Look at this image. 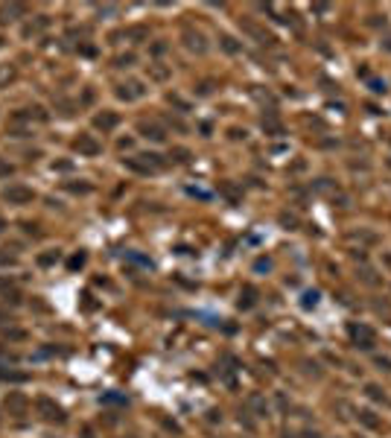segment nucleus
Segmentation results:
<instances>
[{"label": "nucleus", "mask_w": 391, "mask_h": 438, "mask_svg": "<svg viewBox=\"0 0 391 438\" xmlns=\"http://www.w3.org/2000/svg\"><path fill=\"white\" fill-rule=\"evenodd\" d=\"M0 175H12V164H6V161H0Z\"/></svg>", "instance_id": "nucleus-6"}, {"label": "nucleus", "mask_w": 391, "mask_h": 438, "mask_svg": "<svg viewBox=\"0 0 391 438\" xmlns=\"http://www.w3.org/2000/svg\"><path fill=\"white\" fill-rule=\"evenodd\" d=\"M6 199L12 204H27V202H33V190L30 187H21V184H12V187H6V193H3Z\"/></svg>", "instance_id": "nucleus-1"}, {"label": "nucleus", "mask_w": 391, "mask_h": 438, "mask_svg": "<svg viewBox=\"0 0 391 438\" xmlns=\"http://www.w3.org/2000/svg\"><path fill=\"white\" fill-rule=\"evenodd\" d=\"M76 149H82V152H97V143H94L91 137H82V140H76Z\"/></svg>", "instance_id": "nucleus-3"}, {"label": "nucleus", "mask_w": 391, "mask_h": 438, "mask_svg": "<svg viewBox=\"0 0 391 438\" xmlns=\"http://www.w3.org/2000/svg\"><path fill=\"white\" fill-rule=\"evenodd\" d=\"M9 263H15V257L6 252H0V266H9Z\"/></svg>", "instance_id": "nucleus-4"}, {"label": "nucleus", "mask_w": 391, "mask_h": 438, "mask_svg": "<svg viewBox=\"0 0 391 438\" xmlns=\"http://www.w3.org/2000/svg\"><path fill=\"white\" fill-rule=\"evenodd\" d=\"M38 409L44 412L47 421H62V418H65V415H62V406H56L50 397H38Z\"/></svg>", "instance_id": "nucleus-2"}, {"label": "nucleus", "mask_w": 391, "mask_h": 438, "mask_svg": "<svg viewBox=\"0 0 391 438\" xmlns=\"http://www.w3.org/2000/svg\"><path fill=\"white\" fill-rule=\"evenodd\" d=\"M0 231H3V222H0Z\"/></svg>", "instance_id": "nucleus-7"}, {"label": "nucleus", "mask_w": 391, "mask_h": 438, "mask_svg": "<svg viewBox=\"0 0 391 438\" xmlns=\"http://www.w3.org/2000/svg\"><path fill=\"white\" fill-rule=\"evenodd\" d=\"M12 76H15V70H12V68H3V70H0V82H3V79H12Z\"/></svg>", "instance_id": "nucleus-5"}]
</instances>
